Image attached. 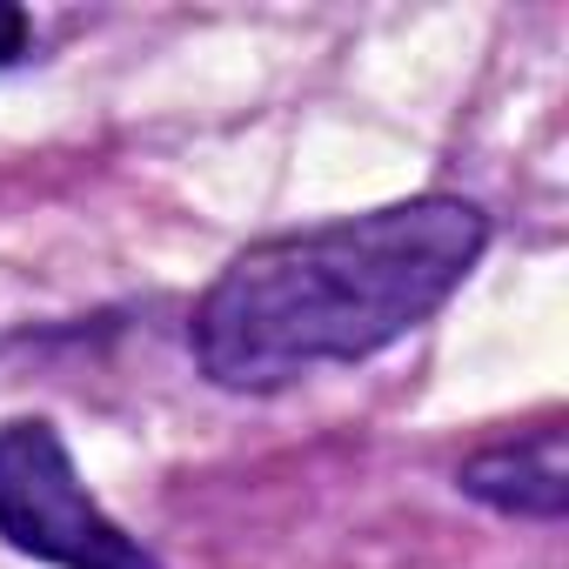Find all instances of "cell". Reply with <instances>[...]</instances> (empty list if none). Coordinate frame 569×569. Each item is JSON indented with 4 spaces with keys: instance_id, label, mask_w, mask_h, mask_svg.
I'll list each match as a JSON object with an SVG mask.
<instances>
[{
    "instance_id": "1",
    "label": "cell",
    "mask_w": 569,
    "mask_h": 569,
    "mask_svg": "<svg viewBox=\"0 0 569 569\" xmlns=\"http://www.w3.org/2000/svg\"><path fill=\"white\" fill-rule=\"evenodd\" d=\"M489 248L462 194H416L241 248L194 309V362L221 389H281L422 329Z\"/></svg>"
},
{
    "instance_id": "4",
    "label": "cell",
    "mask_w": 569,
    "mask_h": 569,
    "mask_svg": "<svg viewBox=\"0 0 569 569\" xmlns=\"http://www.w3.org/2000/svg\"><path fill=\"white\" fill-rule=\"evenodd\" d=\"M21 54H28V14L0 0V68H14Z\"/></svg>"
},
{
    "instance_id": "3",
    "label": "cell",
    "mask_w": 569,
    "mask_h": 569,
    "mask_svg": "<svg viewBox=\"0 0 569 569\" xmlns=\"http://www.w3.org/2000/svg\"><path fill=\"white\" fill-rule=\"evenodd\" d=\"M462 496L502 509V516H562L569 509V456H562V436L542 429L529 442H502V449H482L462 462Z\"/></svg>"
},
{
    "instance_id": "2",
    "label": "cell",
    "mask_w": 569,
    "mask_h": 569,
    "mask_svg": "<svg viewBox=\"0 0 569 569\" xmlns=\"http://www.w3.org/2000/svg\"><path fill=\"white\" fill-rule=\"evenodd\" d=\"M0 536L54 569H154V556L88 496L54 422L0 429Z\"/></svg>"
}]
</instances>
